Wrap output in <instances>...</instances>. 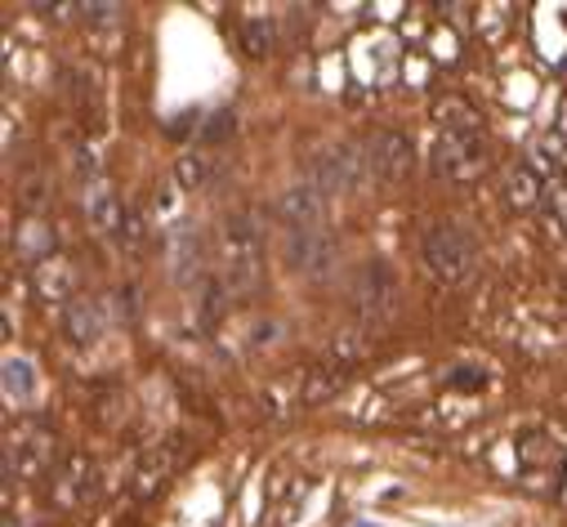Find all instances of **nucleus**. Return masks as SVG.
<instances>
[{
    "instance_id": "obj_1",
    "label": "nucleus",
    "mask_w": 567,
    "mask_h": 527,
    "mask_svg": "<svg viewBox=\"0 0 567 527\" xmlns=\"http://www.w3.org/2000/svg\"><path fill=\"white\" fill-rule=\"evenodd\" d=\"M264 278V232H259V215L237 210L219 219L215 232V282L224 287V296H250Z\"/></svg>"
},
{
    "instance_id": "obj_2",
    "label": "nucleus",
    "mask_w": 567,
    "mask_h": 527,
    "mask_svg": "<svg viewBox=\"0 0 567 527\" xmlns=\"http://www.w3.org/2000/svg\"><path fill=\"white\" fill-rule=\"evenodd\" d=\"M424 264H430V273L443 287H465L478 269L474 237L456 224H434L430 232H424Z\"/></svg>"
},
{
    "instance_id": "obj_3",
    "label": "nucleus",
    "mask_w": 567,
    "mask_h": 527,
    "mask_svg": "<svg viewBox=\"0 0 567 527\" xmlns=\"http://www.w3.org/2000/svg\"><path fill=\"white\" fill-rule=\"evenodd\" d=\"M514 456H518V474L536 492H554L558 478H563V469H567V452L545 430H523L514 438Z\"/></svg>"
},
{
    "instance_id": "obj_4",
    "label": "nucleus",
    "mask_w": 567,
    "mask_h": 527,
    "mask_svg": "<svg viewBox=\"0 0 567 527\" xmlns=\"http://www.w3.org/2000/svg\"><path fill=\"white\" fill-rule=\"evenodd\" d=\"M487 170V140L483 130L470 135H439L434 144V175L452 179V184H474Z\"/></svg>"
},
{
    "instance_id": "obj_5",
    "label": "nucleus",
    "mask_w": 567,
    "mask_h": 527,
    "mask_svg": "<svg viewBox=\"0 0 567 527\" xmlns=\"http://www.w3.org/2000/svg\"><path fill=\"white\" fill-rule=\"evenodd\" d=\"M54 434L45 425H23L19 434H10V447H6V478H45L54 465Z\"/></svg>"
},
{
    "instance_id": "obj_6",
    "label": "nucleus",
    "mask_w": 567,
    "mask_h": 527,
    "mask_svg": "<svg viewBox=\"0 0 567 527\" xmlns=\"http://www.w3.org/2000/svg\"><path fill=\"white\" fill-rule=\"evenodd\" d=\"M99 492H103V469H99V461L85 456V452H68V456L59 461V469H54V500H59L63 509H85L90 500H99Z\"/></svg>"
},
{
    "instance_id": "obj_7",
    "label": "nucleus",
    "mask_w": 567,
    "mask_h": 527,
    "mask_svg": "<svg viewBox=\"0 0 567 527\" xmlns=\"http://www.w3.org/2000/svg\"><path fill=\"white\" fill-rule=\"evenodd\" d=\"M349 300H353V309L362 313V318H389L393 313V304H398V282H393V273H389V264H362V269L353 273V287H349Z\"/></svg>"
},
{
    "instance_id": "obj_8",
    "label": "nucleus",
    "mask_w": 567,
    "mask_h": 527,
    "mask_svg": "<svg viewBox=\"0 0 567 527\" xmlns=\"http://www.w3.org/2000/svg\"><path fill=\"white\" fill-rule=\"evenodd\" d=\"M179 465H184V438H166V443H157V447H148L144 456H138V465H134V496L138 500H148V496H157L175 474H179Z\"/></svg>"
},
{
    "instance_id": "obj_9",
    "label": "nucleus",
    "mask_w": 567,
    "mask_h": 527,
    "mask_svg": "<svg viewBox=\"0 0 567 527\" xmlns=\"http://www.w3.org/2000/svg\"><path fill=\"white\" fill-rule=\"evenodd\" d=\"M287 264L305 278H327L336 264V241L327 228H300L287 232Z\"/></svg>"
},
{
    "instance_id": "obj_10",
    "label": "nucleus",
    "mask_w": 567,
    "mask_h": 527,
    "mask_svg": "<svg viewBox=\"0 0 567 527\" xmlns=\"http://www.w3.org/2000/svg\"><path fill=\"white\" fill-rule=\"evenodd\" d=\"M362 157H367L371 179L398 184V179L411 175V140L398 135V130H380V135H371V140L362 144Z\"/></svg>"
},
{
    "instance_id": "obj_11",
    "label": "nucleus",
    "mask_w": 567,
    "mask_h": 527,
    "mask_svg": "<svg viewBox=\"0 0 567 527\" xmlns=\"http://www.w3.org/2000/svg\"><path fill=\"white\" fill-rule=\"evenodd\" d=\"M277 215H281V224H287V232L327 228V193H322L313 179H305V184H296V188L281 193Z\"/></svg>"
},
{
    "instance_id": "obj_12",
    "label": "nucleus",
    "mask_w": 567,
    "mask_h": 527,
    "mask_svg": "<svg viewBox=\"0 0 567 527\" xmlns=\"http://www.w3.org/2000/svg\"><path fill=\"white\" fill-rule=\"evenodd\" d=\"M32 282H37V296L50 300V304H72V287H76V269H72V259L68 255H45L37 269H32Z\"/></svg>"
},
{
    "instance_id": "obj_13",
    "label": "nucleus",
    "mask_w": 567,
    "mask_h": 527,
    "mask_svg": "<svg viewBox=\"0 0 567 527\" xmlns=\"http://www.w3.org/2000/svg\"><path fill=\"white\" fill-rule=\"evenodd\" d=\"M527 170H536L545 184H563L567 179V140L563 135H536L527 148Z\"/></svg>"
},
{
    "instance_id": "obj_14",
    "label": "nucleus",
    "mask_w": 567,
    "mask_h": 527,
    "mask_svg": "<svg viewBox=\"0 0 567 527\" xmlns=\"http://www.w3.org/2000/svg\"><path fill=\"white\" fill-rule=\"evenodd\" d=\"M103 327H107V318H103V304L99 300H85V296H76L68 309H63V335L72 340V344H94L99 335H103Z\"/></svg>"
},
{
    "instance_id": "obj_15",
    "label": "nucleus",
    "mask_w": 567,
    "mask_h": 527,
    "mask_svg": "<svg viewBox=\"0 0 567 527\" xmlns=\"http://www.w3.org/2000/svg\"><path fill=\"white\" fill-rule=\"evenodd\" d=\"M166 264L179 282H188L202 269V237L193 228H171L166 232Z\"/></svg>"
},
{
    "instance_id": "obj_16",
    "label": "nucleus",
    "mask_w": 567,
    "mask_h": 527,
    "mask_svg": "<svg viewBox=\"0 0 567 527\" xmlns=\"http://www.w3.org/2000/svg\"><path fill=\"white\" fill-rule=\"evenodd\" d=\"M434 121H439V135H470V130H483L478 112L456 94L434 99Z\"/></svg>"
},
{
    "instance_id": "obj_17",
    "label": "nucleus",
    "mask_w": 567,
    "mask_h": 527,
    "mask_svg": "<svg viewBox=\"0 0 567 527\" xmlns=\"http://www.w3.org/2000/svg\"><path fill=\"white\" fill-rule=\"evenodd\" d=\"M545 179L536 175V170H527V166H514L509 175H505V197H509V206L514 210H532L536 202H545Z\"/></svg>"
},
{
    "instance_id": "obj_18",
    "label": "nucleus",
    "mask_w": 567,
    "mask_h": 527,
    "mask_svg": "<svg viewBox=\"0 0 567 527\" xmlns=\"http://www.w3.org/2000/svg\"><path fill=\"white\" fill-rule=\"evenodd\" d=\"M6 399L19 407L37 399V366L28 358H6Z\"/></svg>"
},
{
    "instance_id": "obj_19",
    "label": "nucleus",
    "mask_w": 567,
    "mask_h": 527,
    "mask_svg": "<svg viewBox=\"0 0 567 527\" xmlns=\"http://www.w3.org/2000/svg\"><path fill=\"white\" fill-rule=\"evenodd\" d=\"M344 366L349 362H340V358H331V362H322L313 375H305V389H300V399L305 403H327L331 393L344 384Z\"/></svg>"
},
{
    "instance_id": "obj_20",
    "label": "nucleus",
    "mask_w": 567,
    "mask_h": 527,
    "mask_svg": "<svg viewBox=\"0 0 567 527\" xmlns=\"http://www.w3.org/2000/svg\"><path fill=\"white\" fill-rule=\"evenodd\" d=\"M215 157L206 153V148H193V153H184L179 162H175V179L188 188V193H197V188H206L210 179H215Z\"/></svg>"
},
{
    "instance_id": "obj_21",
    "label": "nucleus",
    "mask_w": 567,
    "mask_h": 527,
    "mask_svg": "<svg viewBox=\"0 0 567 527\" xmlns=\"http://www.w3.org/2000/svg\"><path fill=\"white\" fill-rule=\"evenodd\" d=\"M112 241H116L125 255H138V250L148 246V224H144V215H138L134 206H125V215H121V224H116Z\"/></svg>"
},
{
    "instance_id": "obj_22",
    "label": "nucleus",
    "mask_w": 567,
    "mask_h": 527,
    "mask_svg": "<svg viewBox=\"0 0 567 527\" xmlns=\"http://www.w3.org/2000/svg\"><path fill=\"white\" fill-rule=\"evenodd\" d=\"M272 41H277L272 19H246L241 23V45H246L250 59H268L272 54Z\"/></svg>"
},
{
    "instance_id": "obj_23",
    "label": "nucleus",
    "mask_w": 567,
    "mask_h": 527,
    "mask_svg": "<svg viewBox=\"0 0 567 527\" xmlns=\"http://www.w3.org/2000/svg\"><path fill=\"white\" fill-rule=\"evenodd\" d=\"M545 219H549V228H554V232H563V237H567V179L545 188Z\"/></svg>"
},
{
    "instance_id": "obj_24",
    "label": "nucleus",
    "mask_w": 567,
    "mask_h": 527,
    "mask_svg": "<svg viewBox=\"0 0 567 527\" xmlns=\"http://www.w3.org/2000/svg\"><path fill=\"white\" fill-rule=\"evenodd\" d=\"M233 130H237V116L224 107V112H215V116H210V125L202 130V144H219V140H228V135H233Z\"/></svg>"
},
{
    "instance_id": "obj_25",
    "label": "nucleus",
    "mask_w": 567,
    "mask_h": 527,
    "mask_svg": "<svg viewBox=\"0 0 567 527\" xmlns=\"http://www.w3.org/2000/svg\"><path fill=\"white\" fill-rule=\"evenodd\" d=\"M447 384H452V389H465V393H474V389H483V384H487V371H478V366H456Z\"/></svg>"
},
{
    "instance_id": "obj_26",
    "label": "nucleus",
    "mask_w": 567,
    "mask_h": 527,
    "mask_svg": "<svg viewBox=\"0 0 567 527\" xmlns=\"http://www.w3.org/2000/svg\"><path fill=\"white\" fill-rule=\"evenodd\" d=\"M81 14L94 23V28H107V23H116V14H121V6H81Z\"/></svg>"
},
{
    "instance_id": "obj_27",
    "label": "nucleus",
    "mask_w": 567,
    "mask_h": 527,
    "mask_svg": "<svg viewBox=\"0 0 567 527\" xmlns=\"http://www.w3.org/2000/svg\"><path fill=\"white\" fill-rule=\"evenodd\" d=\"M6 527H14V518H6Z\"/></svg>"
}]
</instances>
